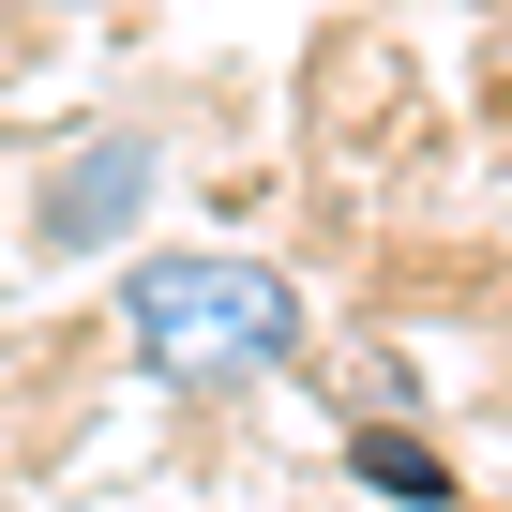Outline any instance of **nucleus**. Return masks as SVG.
Returning <instances> with one entry per match:
<instances>
[{
	"label": "nucleus",
	"mask_w": 512,
	"mask_h": 512,
	"mask_svg": "<svg viewBox=\"0 0 512 512\" xmlns=\"http://www.w3.org/2000/svg\"><path fill=\"white\" fill-rule=\"evenodd\" d=\"M121 347L166 392H256L317 347V302L241 241H136L121 256Z\"/></svg>",
	"instance_id": "obj_1"
},
{
	"label": "nucleus",
	"mask_w": 512,
	"mask_h": 512,
	"mask_svg": "<svg viewBox=\"0 0 512 512\" xmlns=\"http://www.w3.org/2000/svg\"><path fill=\"white\" fill-rule=\"evenodd\" d=\"M151 181H166V151H151L136 121L76 136V151L46 166V196H31V256H136V226H151Z\"/></svg>",
	"instance_id": "obj_2"
},
{
	"label": "nucleus",
	"mask_w": 512,
	"mask_h": 512,
	"mask_svg": "<svg viewBox=\"0 0 512 512\" xmlns=\"http://www.w3.org/2000/svg\"><path fill=\"white\" fill-rule=\"evenodd\" d=\"M497 91H512V76H497Z\"/></svg>",
	"instance_id": "obj_4"
},
{
	"label": "nucleus",
	"mask_w": 512,
	"mask_h": 512,
	"mask_svg": "<svg viewBox=\"0 0 512 512\" xmlns=\"http://www.w3.org/2000/svg\"><path fill=\"white\" fill-rule=\"evenodd\" d=\"M347 467H362L377 497H407V512H452V467H437L422 437H392V422H362V437H347Z\"/></svg>",
	"instance_id": "obj_3"
}]
</instances>
